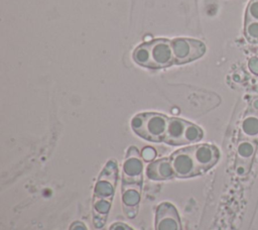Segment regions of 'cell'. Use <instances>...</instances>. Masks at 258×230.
I'll list each match as a JSON object with an SVG mask.
<instances>
[{"label": "cell", "mask_w": 258, "mask_h": 230, "mask_svg": "<svg viewBox=\"0 0 258 230\" xmlns=\"http://www.w3.org/2000/svg\"><path fill=\"white\" fill-rule=\"evenodd\" d=\"M119 177L118 163L115 159H109L98 176L94 187L92 212L95 228L102 229L106 224L115 195Z\"/></svg>", "instance_id": "obj_1"}, {"label": "cell", "mask_w": 258, "mask_h": 230, "mask_svg": "<svg viewBox=\"0 0 258 230\" xmlns=\"http://www.w3.org/2000/svg\"><path fill=\"white\" fill-rule=\"evenodd\" d=\"M132 58L137 65L149 69H162L174 64L171 42L164 38L140 44L134 49Z\"/></svg>", "instance_id": "obj_2"}, {"label": "cell", "mask_w": 258, "mask_h": 230, "mask_svg": "<svg viewBox=\"0 0 258 230\" xmlns=\"http://www.w3.org/2000/svg\"><path fill=\"white\" fill-rule=\"evenodd\" d=\"M168 117L155 112H145L135 115L131 120L132 130L141 138L151 142H163Z\"/></svg>", "instance_id": "obj_3"}, {"label": "cell", "mask_w": 258, "mask_h": 230, "mask_svg": "<svg viewBox=\"0 0 258 230\" xmlns=\"http://www.w3.org/2000/svg\"><path fill=\"white\" fill-rule=\"evenodd\" d=\"M203 130L196 124L179 118H168L163 142L170 145H183L202 140Z\"/></svg>", "instance_id": "obj_4"}, {"label": "cell", "mask_w": 258, "mask_h": 230, "mask_svg": "<svg viewBox=\"0 0 258 230\" xmlns=\"http://www.w3.org/2000/svg\"><path fill=\"white\" fill-rule=\"evenodd\" d=\"M174 56V64L181 65L200 59L206 51V45L190 38H174L170 40Z\"/></svg>", "instance_id": "obj_5"}, {"label": "cell", "mask_w": 258, "mask_h": 230, "mask_svg": "<svg viewBox=\"0 0 258 230\" xmlns=\"http://www.w3.org/2000/svg\"><path fill=\"white\" fill-rule=\"evenodd\" d=\"M143 161L136 147L128 148L122 166V184H143Z\"/></svg>", "instance_id": "obj_6"}, {"label": "cell", "mask_w": 258, "mask_h": 230, "mask_svg": "<svg viewBox=\"0 0 258 230\" xmlns=\"http://www.w3.org/2000/svg\"><path fill=\"white\" fill-rule=\"evenodd\" d=\"M169 158L175 178L189 179L201 175L188 147L174 151Z\"/></svg>", "instance_id": "obj_7"}, {"label": "cell", "mask_w": 258, "mask_h": 230, "mask_svg": "<svg viewBox=\"0 0 258 230\" xmlns=\"http://www.w3.org/2000/svg\"><path fill=\"white\" fill-rule=\"evenodd\" d=\"M188 148L201 175L212 168L219 160L220 152L218 148L212 144H197L188 146Z\"/></svg>", "instance_id": "obj_8"}, {"label": "cell", "mask_w": 258, "mask_h": 230, "mask_svg": "<svg viewBox=\"0 0 258 230\" xmlns=\"http://www.w3.org/2000/svg\"><path fill=\"white\" fill-rule=\"evenodd\" d=\"M155 230H181V223L175 207L163 202L155 211Z\"/></svg>", "instance_id": "obj_9"}, {"label": "cell", "mask_w": 258, "mask_h": 230, "mask_svg": "<svg viewBox=\"0 0 258 230\" xmlns=\"http://www.w3.org/2000/svg\"><path fill=\"white\" fill-rule=\"evenodd\" d=\"M142 185L122 184L121 200L123 210L127 217L134 218L138 212V206L141 199Z\"/></svg>", "instance_id": "obj_10"}, {"label": "cell", "mask_w": 258, "mask_h": 230, "mask_svg": "<svg viewBox=\"0 0 258 230\" xmlns=\"http://www.w3.org/2000/svg\"><path fill=\"white\" fill-rule=\"evenodd\" d=\"M146 177L151 181L161 182L175 178L169 157H163L150 162L145 169Z\"/></svg>", "instance_id": "obj_11"}, {"label": "cell", "mask_w": 258, "mask_h": 230, "mask_svg": "<svg viewBox=\"0 0 258 230\" xmlns=\"http://www.w3.org/2000/svg\"><path fill=\"white\" fill-rule=\"evenodd\" d=\"M241 136L243 139L258 140V112L249 111L241 122Z\"/></svg>", "instance_id": "obj_12"}, {"label": "cell", "mask_w": 258, "mask_h": 230, "mask_svg": "<svg viewBox=\"0 0 258 230\" xmlns=\"http://www.w3.org/2000/svg\"><path fill=\"white\" fill-rule=\"evenodd\" d=\"M257 148V141L251 139H242L237 145V157L239 162L250 164Z\"/></svg>", "instance_id": "obj_13"}, {"label": "cell", "mask_w": 258, "mask_h": 230, "mask_svg": "<svg viewBox=\"0 0 258 230\" xmlns=\"http://www.w3.org/2000/svg\"><path fill=\"white\" fill-rule=\"evenodd\" d=\"M245 35L251 42L258 41V21L256 20H245L244 27Z\"/></svg>", "instance_id": "obj_14"}, {"label": "cell", "mask_w": 258, "mask_h": 230, "mask_svg": "<svg viewBox=\"0 0 258 230\" xmlns=\"http://www.w3.org/2000/svg\"><path fill=\"white\" fill-rule=\"evenodd\" d=\"M246 20L258 21V0H251L246 10Z\"/></svg>", "instance_id": "obj_15"}, {"label": "cell", "mask_w": 258, "mask_h": 230, "mask_svg": "<svg viewBox=\"0 0 258 230\" xmlns=\"http://www.w3.org/2000/svg\"><path fill=\"white\" fill-rule=\"evenodd\" d=\"M155 156H156V151L152 147H149V146L145 147L142 151V158L147 161L152 160Z\"/></svg>", "instance_id": "obj_16"}, {"label": "cell", "mask_w": 258, "mask_h": 230, "mask_svg": "<svg viewBox=\"0 0 258 230\" xmlns=\"http://www.w3.org/2000/svg\"><path fill=\"white\" fill-rule=\"evenodd\" d=\"M248 67L254 75H258V56H252L248 62Z\"/></svg>", "instance_id": "obj_17"}, {"label": "cell", "mask_w": 258, "mask_h": 230, "mask_svg": "<svg viewBox=\"0 0 258 230\" xmlns=\"http://www.w3.org/2000/svg\"><path fill=\"white\" fill-rule=\"evenodd\" d=\"M109 230H133L131 227H129L128 225H126L125 223H122V222H115L113 223Z\"/></svg>", "instance_id": "obj_18"}, {"label": "cell", "mask_w": 258, "mask_h": 230, "mask_svg": "<svg viewBox=\"0 0 258 230\" xmlns=\"http://www.w3.org/2000/svg\"><path fill=\"white\" fill-rule=\"evenodd\" d=\"M246 165H248V163H245V162H240L237 167H236V172L237 175H240V176H244L248 172V169L249 167H246ZM249 166V165H248Z\"/></svg>", "instance_id": "obj_19"}, {"label": "cell", "mask_w": 258, "mask_h": 230, "mask_svg": "<svg viewBox=\"0 0 258 230\" xmlns=\"http://www.w3.org/2000/svg\"><path fill=\"white\" fill-rule=\"evenodd\" d=\"M69 230H88L86 225L81 222V221H75L73 222V224L70 226Z\"/></svg>", "instance_id": "obj_20"}, {"label": "cell", "mask_w": 258, "mask_h": 230, "mask_svg": "<svg viewBox=\"0 0 258 230\" xmlns=\"http://www.w3.org/2000/svg\"><path fill=\"white\" fill-rule=\"evenodd\" d=\"M251 108L253 111L258 112V98H255L251 103Z\"/></svg>", "instance_id": "obj_21"}]
</instances>
